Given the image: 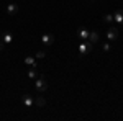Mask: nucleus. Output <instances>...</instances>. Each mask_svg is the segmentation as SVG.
Wrapping results in <instances>:
<instances>
[{"instance_id":"nucleus-13","label":"nucleus","mask_w":123,"mask_h":121,"mask_svg":"<svg viewBox=\"0 0 123 121\" xmlns=\"http://www.w3.org/2000/svg\"><path fill=\"white\" fill-rule=\"evenodd\" d=\"M44 56H46V52H44V51H38V52L35 54V59H43Z\"/></svg>"},{"instance_id":"nucleus-2","label":"nucleus","mask_w":123,"mask_h":121,"mask_svg":"<svg viewBox=\"0 0 123 121\" xmlns=\"http://www.w3.org/2000/svg\"><path fill=\"white\" fill-rule=\"evenodd\" d=\"M41 43H43L44 46H51V44L54 43V36H53L51 33H44V35L41 36Z\"/></svg>"},{"instance_id":"nucleus-16","label":"nucleus","mask_w":123,"mask_h":121,"mask_svg":"<svg viewBox=\"0 0 123 121\" xmlns=\"http://www.w3.org/2000/svg\"><path fill=\"white\" fill-rule=\"evenodd\" d=\"M3 47H5V43H3V41H0V51H3Z\"/></svg>"},{"instance_id":"nucleus-10","label":"nucleus","mask_w":123,"mask_h":121,"mask_svg":"<svg viewBox=\"0 0 123 121\" xmlns=\"http://www.w3.org/2000/svg\"><path fill=\"white\" fill-rule=\"evenodd\" d=\"M33 105H36V106H44V105H46V100H44V98H43V97H36V98H35V100H33Z\"/></svg>"},{"instance_id":"nucleus-15","label":"nucleus","mask_w":123,"mask_h":121,"mask_svg":"<svg viewBox=\"0 0 123 121\" xmlns=\"http://www.w3.org/2000/svg\"><path fill=\"white\" fill-rule=\"evenodd\" d=\"M102 49H104V51H110V44H104Z\"/></svg>"},{"instance_id":"nucleus-8","label":"nucleus","mask_w":123,"mask_h":121,"mask_svg":"<svg viewBox=\"0 0 123 121\" xmlns=\"http://www.w3.org/2000/svg\"><path fill=\"white\" fill-rule=\"evenodd\" d=\"M113 20L118 23V25H123V12L122 10H117V13L113 15Z\"/></svg>"},{"instance_id":"nucleus-1","label":"nucleus","mask_w":123,"mask_h":121,"mask_svg":"<svg viewBox=\"0 0 123 121\" xmlns=\"http://www.w3.org/2000/svg\"><path fill=\"white\" fill-rule=\"evenodd\" d=\"M35 87H36L38 92H46V90H48L46 79H44L43 75H38V77H36V82H35Z\"/></svg>"},{"instance_id":"nucleus-3","label":"nucleus","mask_w":123,"mask_h":121,"mask_svg":"<svg viewBox=\"0 0 123 121\" xmlns=\"http://www.w3.org/2000/svg\"><path fill=\"white\" fill-rule=\"evenodd\" d=\"M92 47L90 43H87V41H82L80 44H79V52H80V56H87V52H89V49Z\"/></svg>"},{"instance_id":"nucleus-7","label":"nucleus","mask_w":123,"mask_h":121,"mask_svg":"<svg viewBox=\"0 0 123 121\" xmlns=\"http://www.w3.org/2000/svg\"><path fill=\"white\" fill-rule=\"evenodd\" d=\"M21 102H23V105H25V106H33V98H31V97H30V95H23V97H21Z\"/></svg>"},{"instance_id":"nucleus-14","label":"nucleus","mask_w":123,"mask_h":121,"mask_svg":"<svg viewBox=\"0 0 123 121\" xmlns=\"http://www.w3.org/2000/svg\"><path fill=\"white\" fill-rule=\"evenodd\" d=\"M104 21H105V23H110V21H113V15H105V17H104Z\"/></svg>"},{"instance_id":"nucleus-12","label":"nucleus","mask_w":123,"mask_h":121,"mask_svg":"<svg viewBox=\"0 0 123 121\" xmlns=\"http://www.w3.org/2000/svg\"><path fill=\"white\" fill-rule=\"evenodd\" d=\"M25 64L33 65V64H36V61H35V57H33V56H28V57H25Z\"/></svg>"},{"instance_id":"nucleus-6","label":"nucleus","mask_w":123,"mask_h":121,"mask_svg":"<svg viewBox=\"0 0 123 121\" xmlns=\"http://www.w3.org/2000/svg\"><path fill=\"white\" fill-rule=\"evenodd\" d=\"M87 39H89V43H90V44H97V43H98V39H100V36H98V33H97V31H90Z\"/></svg>"},{"instance_id":"nucleus-9","label":"nucleus","mask_w":123,"mask_h":121,"mask_svg":"<svg viewBox=\"0 0 123 121\" xmlns=\"http://www.w3.org/2000/svg\"><path fill=\"white\" fill-rule=\"evenodd\" d=\"M17 12H18V5L17 3H10L8 7H7V13L8 15H15Z\"/></svg>"},{"instance_id":"nucleus-4","label":"nucleus","mask_w":123,"mask_h":121,"mask_svg":"<svg viewBox=\"0 0 123 121\" xmlns=\"http://www.w3.org/2000/svg\"><path fill=\"white\" fill-rule=\"evenodd\" d=\"M107 38L110 39V41H115L117 38H118V28H115V26H112V28L107 31Z\"/></svg>"},{"instance_id":"nucleus-11","label":"nucleus","mask_w":123,"mask_h":121,"mask_svg":"<svg viewBox=\"0 0 123 121\" xmlns=\"http://www.w3.org/2000/svg\"><path fill=\"white\" fill-rule=\"evenodd\" d=\"M3 43H5V44L12 43V33H10V31H7V33L3 35Z\"/></svg>"},{"instance_id":"nucleus-5","label":"nucleus","mask_w":123,"mask_h":121,"mask_svg":"<svg viewBox=\"0 0 123 121\" xmlns=\"http://www.w3.org/2000/svg\"><path fill=\"white\" fill-rule=\"evenodd\" d=\"M89 33H90V31H89L87 28H84V26H80V28L77 29V36L80 38L82 41H85V39L89 38Z\"/></svg>"},{"instance_id":"nucleus-17","label":"nucleus","mask_w":123,"mask_h":121,"mask_svg":"<svg viewBox=\"0 0 123 121\" xmlns=\"http://www.w3.org/2000/svg\"><path fill=\"white\" fill-rule=\"evenodd\" d=\"M122 12H123V10H122Z\"/></svg>"}]
</instances>
